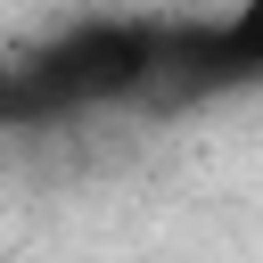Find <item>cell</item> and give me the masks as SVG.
I'll use <instances>...</instances> for the list:
<instances>
[{"label":"cell","instance_id":"obj_2","mask_svg":"<svg viewBox=\"0 0 263 263\" xmlns=\"http://www.w3.org/2000/svg\"><path fill=\"white\" fill-rule=\"evenodd\" d=\"M214 58H222V74H263V0H238L214 25Z\"/></svg>","mask_w":263,"mask_h":263},{"label":"cell","instance_id":"obj_1","mask_svg":"<svg viewBox=\"0 0 263 263\" xmlns=\"http://www.w3.org/2000/svg\"><path fill=\"white\" fill-rule=\"evenodd\" d=\"M148 74H156V33H148V25L90 16V25L58 33L49 49H33V58L8 74V107H16V115H82V107L132 99Z\"/></svg>","mask_w":263,"mask_h":263}]
</instances>
